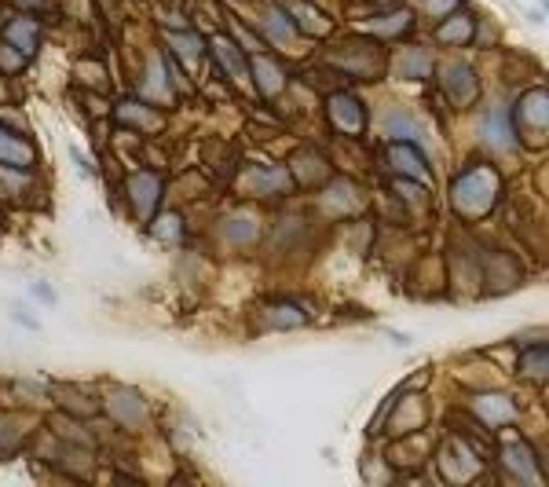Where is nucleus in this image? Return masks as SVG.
Returning a JSON list of instances; mask_svg holds the SVG:
<instances>
[{"label": "nucleus", "mask_w": 549, "mask_h": 487, "mask_svg": "<svg viewBox=\"0 0 549 487\" xmlns=\"http://www.w3.org/2000/svg\"><path fill=\"white\" fill-rule=\"evenodd\" d=\"M29 29H34V23H18V26L8 29V37H18L23 40V51H29Z\"/></svg>", "instance_id": "obj_1"}]
</instances>
